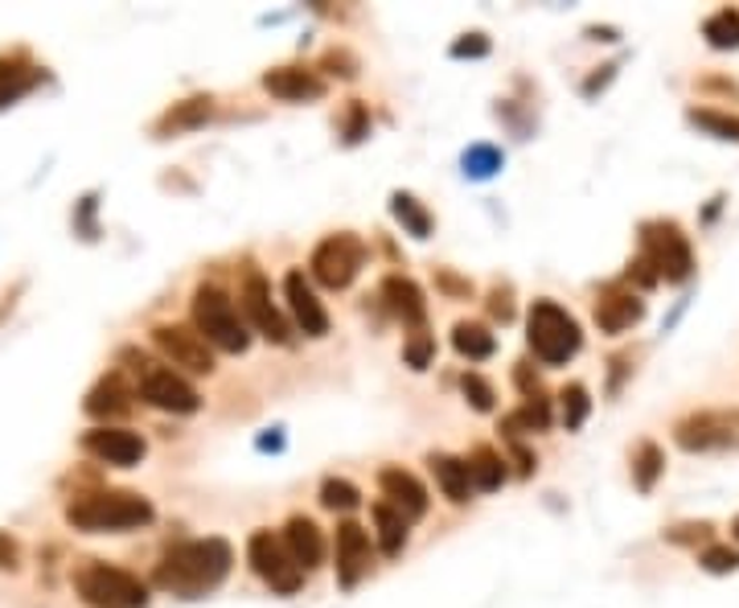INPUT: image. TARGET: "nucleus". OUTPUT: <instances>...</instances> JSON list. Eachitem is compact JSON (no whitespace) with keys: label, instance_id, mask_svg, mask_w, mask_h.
<instances>
[{"label":"nucleus","instance_id":"nucleus-10","mask_svg":"<svg viewBox=\"0 0 739 608\" xmlns=\"http://www.w3.org/2000/svg\"><path fill=\"white\" fill-rule=\"evenodd\" d=\"M673 445L682 452H727L739 448V411H690L673 423Z\"/></svg>","mask_w":739,"mask_h":608},{"label":"nucleus","instance_id":"nucleus-13","mask_svg":"<svg viewBox=\"0 0 739 608\" xmlns=\"http://www.w3.org/2000/svg\"><path fill=\"white\" fill-rule=\"evenodd\" d=\"M82 452L94 457L99 465H116V469H132L140 465L148 452L144 436L132 432V428H116V423H103V428H91L82 432Z\"/></svg>","mask_w":739,"mask_h":608},{"label":"nucleus","instance_id":"nucleus-20","mask_svg":"<svg viewBox=\"0 0 739 608\" xmlns=\"http://www.w3.org/2000/svg\"><path fill=\"white\" fill-rule=\"evenodd\" d=\"M382 300L387 309L407 325V329H428V300H423V288L407 276H387L382 280Z\"/></svg>","mask_w":739,"mask_h":608},{"label":"nucleus","instance_id":"nucleus-30","mask_svg":"<svg viewBox=\"0 0 739 608\" xmlns=\"http://www.w3.org/2000/svg\"><path fill=\"white\" fill-rule=\"evenodd\" d=\"M661 474H666V452L653 440L637 445V452H632V486L641 489V494H653Z\"/></svg>","mask_w":739,"mask_h":608},{"label":"nucleus","instance_id":"nucleus-18","mask_svg":"<svg viewBox=\"0 0 739 608\" xmlns=\"http://www.w3.org/2000/svg\"><path fill=\"white\" fill-rule=\"evenodd\" d=\"M370 571V535L358 522H341L337 527V584L353 588Z\"/></svg>","mask_w":739,"mask_h":608},{"label":"nucleus","instance_id":"nucleus-24","mask_svg":"<svg viewBox=\"0 0 739 608\" xmlns=\"http://www.w3.org/2000/svg\"><path fill=\"white\" fill-rule=\"evenodd\" d=\"M210 116H214V96H189V99H181V103H173V108L164 111L152 132L157 136L189 132V128H202Z\"/></svg>","mask_w":739,"mask_h":608},{"label":"nucleus","instance_id":"nucleus-27","mask_svg":"<svg viewBox=\"0 0 739 608\" xmlns=\"http://www.w3.org/2000/svg\"><path fill=\"white\" fill-rule=\"evenodd\" d=\"M375 530H378V551L390 555V559L403 551L407 539H411V522L395 506H387V501H375Z\"/></svg>","mask_w":739,"mask_h":608},{"label":"nucleus","instance_id":"nucleus-32","mask_svg":"<svg viewBox=\"0 0 739 608\" xmlns=\"http://www.w3.org/2000/svg\"><path fill=\"white\" fill-rule=\"evenodd\" d=\"M686 120L695 123V128H702L707 136H715V140H731V144H739V116H731V111L690 108L686 111Z\"/></svg>","mask_w":739,"mask_h":608},{"label":"nucleus","instance_id":"nucleus-21","mask_svg":"<svg viewBox=\"0 0 739 608\" xmlns=\"http://www.w3.org/2000/svg\"><path fill=\"white\" fill-rule=\"evenodd\" d=\"M132 399L136 391H128V382L120 375H103V379L94 382L87 399H82V411L91 419H123L132 411Z\"/></svg>","mask_w":739,"mask_h":608},{"label":"nucleus","instance_id":"nucleus-38","mask_svg":"<svg viewBox=\"0 0 739 608\" xmlns=\"http://www.w3.org/2000/svg\"><path fill=\"white\" fill-rule=\"evenodd\" d=\"M513 387L526 395V403H551V399H547V387H542V375L535 370L530 358L513 362Z\"/></svg>","mask_w":739,"mask_h":608},{"label":"nucleus","instance_id":"nucleus-15","mask_svg":"<svg viewBox=\"0 0 739 608\" xmlns=\"http://www.w3.org/2000/svg\"><path fill=\"white\" fill-rule=\"evenodd\" d=\"M283 300H288V312H292L296 329L304 338H324L329 333V312H324V305L317 300V292L309 285V276L300 268H292L283 276Z\"/></svg>","mask_w":739,"mask_h":608},{"label":"nucleus","instance_id":"nucleus-46","mask_svg":"<svg viewBox=\"0 0 739 608\" xmlns=\"http://www.w3.org/2000/svg\"><path fill=\"white\" fill-rule=\"evenodd\" d=\"M620 285H637V288H653V285H661L658 276H653V268H649L646 259L637 256L629 263V271H625V280H620Z\"/></svg>","mask_w":739,"mask_h":608},{"label":"nucleus","instance_id":"nucleus-25","mask_svg":"<svg viewBox=\"0 0 739 608\" xmlns=\"http://www.w3.org/2000/svg\"><path fill=\"white\" fill-rule=\"evenodd\" d=\"M452 350L469 362H485L498 353V333H489V325L481 321H457L452 325Z\"/></svg>","mask_w":739,"mask_h":608},{"label":"nucleus","instance_id":"nucleus-2","mask_svg":"<svg viewBox=\"0 0 739 608\" xmlns=\"http://www.w3.org/2000/svg\"><path fill=\"white\" fill-rule=\"evenodd\" d=\"M152 518H157L152 501L132 489H91L67 501V522L82 535H123L148 527Z\"/></svg>","mask_w":739,"mask_h":608},{"label":"nucleus","instance_id":"nucleus-9","mask_svg":"<svg viewBox=\"0 0 739 608\" xmlns=\"http://www.w3.org/2000/svg\"><path fill=\"white\" fill-rule=\"evenodd\" d=\"M247 564H251V571L268 584L271 592L296 596L300 588H304V571L296 568L288 547H283V539L280 535H271V530H256V535L247 539Z\"/></svg>","mask_w":739,"mask_h":608},{"label":"nucleus","instance_id":"nucleus-53","mask_svg":"<svg viewBox=\"0 0 739 608\" xmlns=\"http://www.w3.org/2000/svg\"><path fill=\"white\" fill-rule=\"evenodd\" d=\"M731 535H736V542H739V518H736V522H731Z\"/></svg>","mask_w":739,"mask_h":608},{"label":"nucleus","instance_id":"nucleus-12","mask_svg":"<svg viewBox=\"0 0 739 608\" xmlns=\"http://www.w3.org/2000/svg\"><path fill=\"white\" fill-rule=\"evenodd\" d=\"M239 305H242L247 325L256 329L259 338H268L271 346H288V341H292V325H288V317L276 309V300H271V285L259 276V271H247Z\"/></svg>","mask_w":739,"mask_h":608},{"label":"nucleus","instance_id":"nucleus-45","mask_svg":"<svg viewBox=\"0 0 739 608\" xmlns=\"http://www.w3.org/2000/svg\"><path fill=\"white\" fill-rule=\"evenodd\" d=\"M436 285H440L452 300H469L472 297V280H460L457 271H448V268L436 271Z\"/></svg>","mask_w":739,"mask_h":608},{"label":"nucleus","instance_id":"nucleus-22","mask_svg":"<svg viewBox=\"0 0 739 608\" xmlns=\"http://www.w3.org/2000/svg\"><path fill=\"white\" fill-rule=\"evenodd\" d=\"M46 79L41 67H33V58L26 50H13V54H0V108L17 103L21 96H29L38 82Z\"/></svg>","mask_w":739,"mask_h":608},{"label":"nucleus","instance_id":"nucleus-43","mask_svg":"<svg viewBox=\"0 0 739 608\" xmlns=\"http://www.w3.org/2000/svg\"><path fill=\"white\" fill-rule=\"evenodd\" d=\"M489 50H493V41L485 38V33H460L448 54L452 58H485Z\"/></svg>","mask_w":739,"mask_h":608},{"label":"nucleus","instance_id":"nucleus-23","mask_svg":"<svg viewBox=\"0 0 739 608\" xmlns=\"http://www.w3.org/2000/svg\"><path fill=\"white\" fill-rule=\"evenodd\" d=\"M428 469H431V477H436L440 494L452 501V506H465V501H469V494H472L469 460H465V457H448V452H431Z\"/></svg>","mask_w":739,"mask_h":608},{"label":"nucleus","instance_id":"nucleus-39","mask_svg":"<svg viewBox=\"0 0 739 608\" xmlns=\"http://www.w3.org/2000/svg\"><path fill=\"white\" fill-rule=\"evenodd\" d=\"M403 358L411 370H428L431 358H436V338H431L428 329H411V333H407V346H403Z\"/></svg>","mask_w":739,"mask_h":608},{"label":"nucleus","instance_id":"nucleus-40","mask_svg":"<svg viewBox=\"0 0 739 608\" xmlns=\"http://www.w3.org/2000/svg\"><path fill=\"white\" fill-rule=\"evenodd\" d=\"M699 568L711 571V576H727V571H739V551H736V547H719V542H711V547H702Z\"/></svg>","mask_w":739,"mask_h":608},{"label":"nucleus","instance_id":"nucleus-1","mask_svg":"<svg viewBox=\"0 0 739 608\" xmlns=\"http://www.w3.org/2000/svg\"><path fill=\"white\" fill-rule=\"evenodd\" d=\"M230 564H234V551H230L227 539H186L169 547L161 555V564L152 571V584L161 588V592H173V596H206L214 592L218 584L230 576Z\"/></svg>","mask_w":739,"mask_h":608},{"label":"nucleus","instance_id":"nucleus-49","mask_svg":"<svg viewBox=\"0 0 739 608\" xmlns=\"http://www.w3.org/2000/svg\"><path fill=\"white\" fill-rule=\"evenodd\" d=\"M91 215H94V193H87V198H82V215L74 218V222H79V230H82V239H94V235H99V230H94V222H91Z\"/></svg>","mask_w":739,"mask_h":608},{"label":"nucleus","instance_id":"nucleus-50","mask_svg":"<svg viewBox=\"0 0 739 608\" xmlns=\"http://www.w3.org/2000/svg\"><path fill=\"white\" fill-rule=\"evenodd\" d=\"M699 87L702 91H727V96H739V87L736 82H727V79H702Z\"/></svg>","mask_w":739,"mask_h":608},{"label":"nucleus","instance_id":"nucleus-35","mask_svg":"<svg viewBox=\"0 0 739 608\" xmlns=\"http://www.w3.org/2000/svg\"><path fill=\"white\" fill-rule=\"evenodd\" d=\"M321 506L333 514H350L362 506V489L346 481V477H324L321 481Z\"/></svg>","mask_w":739,"mask_h":608},{"label":"nucleus","instance_id":"nucleus-37","mask_svg":"<svg viewBox=\"0 0 739 608\" xmlns=\"http://www.w3.org/2000/svg\"><path fill=\"white\" fill-rule=\"evenodd\" d=\"M661 539L673 542V547H711L715 522H707V518H699V522H678V527L661 530Z\"/></svg>","mask_w":739,"mask_h":608},{"label":"nucleus","instance_id":"nucleus-52","mask_svg":"<svg viewBox=\"0 0 739 608\" xmlns=\"http://www.w3.org/2000/svg\"><path fill=\"white\" fill-rule=\"evenodd\" d=\"M259 448L268 452V448H283V436H259Z\"/></svg>","mask_w":739,"mask_h":608},{"label":"nucleus","instance_id":"nucleus-51","mask_svg":"<svg viewBox=\"0 0 739 608\" xmlns=\"http://www.w3.org/2000/svg\"><path fill=\"white\" fill-rule=\"evenodd\" d=\"M588 38H591V41H617L620 33H617V29H612V26H591V29H588Z\"/></svg>","mask_w":739,"mask_h":608},{"label":"nucleus","instance_id":"nucleus-17","mask_svg":"<svg viewBox=\"0 0 739 608\" xmlns=\"http://www.w3.org/2000/svg\"><path fill=\"white\" fill-rule=\"evenodd\" d=\"M263 91L283 103H312V99L324 96V79L317 70H304V67H271L263 70Z\"/></svg>","mask_w":739,"mask_h":608},{"label":"nucleus","instance_id":"nucleus-41","mask_svg":"<svg viewBox=\"0 0 739 608\" xmlns=\"http://www.w3.org/2000/svg\"><path fill=\"white\" fill-rule=\"evenodd\" d=\"M341 136H346V144H358V140H366V136H370V111H366L362 99H350V108H346V128H341Z\"/></svg>","mask_w":739,"mask_h":608},{"label":"nucleus","instance_id":"nucleus-33","mask_svg":"<svg viewBox=\"0 0 739 608\" xmlns=\"http://www.w3.org/2000/svg\"><path fill=\"white\" fill-rule=\"evenodd\" d=\"M591 416V395L583 382H567L563 391H559V419H563L567 432H576V428H583Z\"/></svg>","mask_w":739,"mask_h":608},{"label":"nucleus","instance_id":"nucleus-7","mask_svg":"<svg viewBox=\"0 0 739 608\" xmlns=\"http://www.w3.org/2000/svg\"><path fill=\"white\" fill-rule=\"evenodd\" d=\"M641 259L666 285H686L695 276V247L673 218H653L641 227Z\"/></svg>","mask_w":739,"mask_h":608},{"label":"nucleus","instance_id":"nucleus-47","mask_svg":"<svg viewBox=\"0 0 739 608\" xmlns=\"http://www.w3.org/2000/svg\"><path fill=\"white\" fill-rule=\"evenodd\" d=\"M0 568L4 571L21 568V547H17V539L13 535H4V530H0Z\"/></svg>","mask_w":739,"mask_h":608},{"label":"nucleus","instance_id":"nucleus-14","mask_svg":"<svg viewBox=\"0 0 739 608\" xmlns=\"http://www.w3.org/2000/svg\"><path fill=\"white\" fill-rule=\"evenodd\" d=\"M641 317H646V300H641V292L629 285L600 288V297H596V305H591V321L600 325V333H608V338L629 333L632 325H641Z\"/></svg>","mask_w":739,"mask_h":608},{"label":"nucleus","instance_id":"nucleus-28","mask_svg":"<svg viewBox=\"0 0 739 608\" xmlns=\"http://www.w3.org/2000/svg\"><path fill=\"white\" fill-rule=\"evenodd\" d=\"M469 477H472V489H485V494H493V489L506 486V457H501L498 448H472L469 457Z\"/></svg>","mask_w":739,"mask_h":608},{"label":"nucleus","instance_id":"nucleus-29","mask_svg":"<svg viewBox=\"0 0 739 608\" xmlns=\"http://www.w3.org/2000/svg\"><path fill=\"white\" fill-rule=\"evenodd\" d=\"M547 428H551V403H522L518 411L501 416V436L510 445H518L530 432H547Z\"/></svg>","mask_w":739,"mask_h":608},{"label":"nucleus","instance_id":"nucleus-26","mask_svg":"<svg viewBox=\"0 0 739 608\" xmlns=\"http://www.w3.org/2000/svg\"><path fill=\"white\" fill-rule=\"evenodd\" d=\"M390 215H395V222H399L411 239H431V230H436V218H431V210L419 202L416 193H403V190L390 193Z\"/></svg>","mask_w":739,"mask_h":608},{"label":"nucleus","instance_id":"nucleus-19","mask_svg":"<svg viewBox=\"0 0 739 608\" xmlns=\"http://www.w3.org/2000/svg\"><path fill=\"white\" fill-rule=\"evenodd\" d=\"M280 539H283V547H288V555H292V564L304 571V576L324 564V535L312 518H304V514H292V518H288V527H283Z\"/></svg>","mask_w":739,"mask_h":608},{"label":"nucleus","instance_id":"nucleus-3","mask_svg":"<svg viewBox=\"0 0 739 608\" xmlns=\"http://www.w3.org/2000/svg\"><path fill=\"white\" fill-rule=\"evenodd\" d=\"M120 362H128V370L136 375V395H140L148 407L169 411V416H193V411L202 407V395L193 391V382H189L186 375H177L173 366L152 362V358L140 350H120Z\"/></svg>","mask_w":739,"mask_h":608},{"label":"nucleus","instance_id":"nucleus-48","mask_svg":"<svg viewBox=\"0 0 739 608\" xmlns=\"http://www.w3.org/2000/svg\"><path fill=\"white\" fill-rule=\"evenodd\" d=\"M612 74H617V62H608V67H600V70H596V74H591L588 82H583V96L591 99V96H596V91H605L608 82H612Z\"/></svg>","mask_w":739,"mask_h":608},{"label":"nucleus","instance_id":"nucleus-8","mask_svg":"<svg viewBox=\"0 0 739 608\" xmlns=\"http://www.w3.org/2000/svg\"><path fill=\"white\" fill-rule=\"evenodd\" d=\"M362 263H366V243L358 235H350V230H341V235H329V239L317 243V251L309 259V271L317 285L341 292V288H350L358 280Z\"/></svg>","mask_w":739,"mask_h":608},{"label":"nucleus","instance_id":"nucleus-44","mask_svg":"<svg viewBox=\"0 0 739 608\" xmlns=\"http://www.w3.org/2000/svg\"><path fill=\"white\" fill-rule=\"evenodd\" d=\"M489 317L501 325H510L513 321V292L510 285H498L493 292H489Z\"/></svg>","mask_w":739,"mask_h":608},{"label":"nucleus","instance_id":"nucleus-31","mask_svg":"<svg viewBox=\"0 0 739 608\" xmlns=\"http://www.w3.org/2000/svg\"><path fill=\"white\" fill-rule=\"evenodd\" d=\"M702 38L711 50H739V9H715L707 21H702Z\"/></svg>","mask_w":739,"mask_h":608},{"label":"nucleus","instance_id":"nucleus-42","mask_svg":"<svg viewBox=\"0 0 739 608\" xmlns=\"http://www.w3.org/2000/svg\"><path fill=\"white\" fill-rule=\"evenodd\" d=\"M321 70H329V74H337V79H358V58L337 46V50H324Z\"/></svg>","mask_w":739,"mask_h":608},{"label":"nucleus","instance_id":"nucleus-34","mask_svg":"<svg viewBox=\"0 0 739 608\" xmlns=\"http://www.w3.org/2000/svg\"><path fill=\"white\" fill-rule=\"evenodd\" d=\"M460 165H465V177H472V181H489V177L501 173L506 152H501L498 144H472V149L460 157Z\"/></svg>","mask_w":739,"mask_h":608},{"label":"nucleus","instance_id":"nucleus-5","mask_svg":"<svg viewBox=\"0 0 739 608\" xmlns=\"http://www.w3.org/2000/svg\"><path fill=\"white\" fill-rule=\"evenodd\" d=\"M526 341L535 350L538 362L547 366H567L583 346V329L563 305L555 300H535L526 312Z\"/></svg>","mask_w":739,"mask_h":608},{"label":"nucleus","instance_id":"nucleus-4","mask_svg":"<svg viewBox=\"0 0 739 608\" xmlns=\"http://www.w3.org/2000/svg\"><path fill=\"white\" fill-rule=\"evenodd\" d=\"M193 329L210 341V350L222 353L251 350V325L239 312V305L230 300L227 288L218 285H198V292H193Z\"/></svg>","mask_w":739,"mask_h":608},{"label":"nucleus","instance_id":"nucleus-6","mask_svg":"<svg viewBox=\"0 0 739 608\" xmlns=\"http://www.w3.org/2000/svg\"><path fill=\"white\" fill-rule=\"evenodd\" d=\"M74 592L87 608H148V584L128 568L87 559L74 571Z\"/></svg>","mask_w":739,"mask_h":608},{"label":"nucleus","instance_id":"nucleus-11","mask_svg":"<svg viewBox=\"0 0 739 608\" xmlns=\"http://www.w3.org/2000/svg\"><path fill=\"white\" fill-rule=\"evenodd\" d=\"M152 346L161 350L164 366H173L177 375H181V370H186V375H214V350H210V341H206L198 329H189V325H177V321L152 325Z\"/></svg>","mask_w":739,"mask_h":608},{"label":"nucleus","instance_id":"nucleus-36","mask_svg":"<svg viewBox=\"0 0 739 608\" xmlns=\"http://www.w3.org/2000/svg\"><path fill=\"white\" fill-rule=\"evenodd\" d=\"M460 391H465V399H469L472 411H481V416L498 411V391H493L489 379H481L477 370H465V375H460Z\"/></svg>","mask_w":739,"mask_h":608},{"label":"nucleus","instance_id":"nucleus-16","mask_svg":"<svg viewBox=\"0 0 739 608\" xmlns=\"http://www.w3.org/2000/svg\"><path fill=\"white\" fill-rule=\"evenodd\" d=\"M378 489H382V501H387V506H395V510L403 514L407 522L423 518V514H428V506H431L423 481H419L416 474H407L403 465H387V469L378 474Z\"/></svg>","mask_w":739,"mask_h":608}]
</instances>
